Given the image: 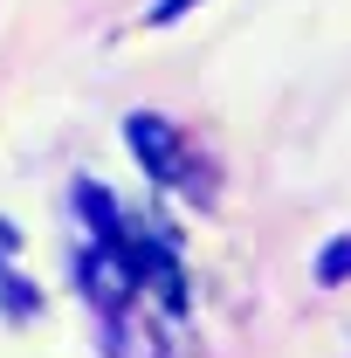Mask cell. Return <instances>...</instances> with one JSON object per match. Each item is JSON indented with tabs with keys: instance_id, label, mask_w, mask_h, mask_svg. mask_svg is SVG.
Returning a JSON list of instances; mask_svg holds the SVG:
<instances>
[{
	"instance_id": "1",
	"label": "cell",
	"mask_w": 351,
	"mask_h": 358,
	"mask_svg": "<svg viewBox=\"0 0 351 358\" xmlns=\"http://www.w3.org/2000/svg\"><path fill=\"white\" fill-rule=\"evenodd\" d=\"M138 282H145V275H138V255H131V241H124V234H117V241H96V248L83 255V296H89L103 317L124 310Z\"/></svg>"
},
{
	"instance_id": "2",
	"label": "cell",
	"mask_w": 351,
	"mask_h": 358,
	"mask_svg": "<svg viewBox=\"0 0 351 358\" xmlns=\"http://www.w3.org/2000/svg\"><path fill=\"white\" fill-rule=\"evenodd\" d=\"M124 138H131V152L145 159V173H152V179H179V138H173L166 117L138 110V117H124Z\"/></svg>"
},
{
	"instance_id": "3",
	"label": "cell",
	"mask_w": 351,
	"mask_h": 358,
	"mask_svg": "<svg viewBox=\"0 0 351 358\" xmlns=\"http://www.w3.org/2000/svg\"><path fill=\"white\" fill-rule=\"evenodd\" d=\"M110 358H159V345H152V331H138L131 317L117 310L110 317Z\"/></svg>"
},
{
	"instance_id": "4",
	"label": "cell",
	"mask_w": 351,
	"mask_h": 358,
	"mask_svg": "<svg viewBox=\"0 0 351 358\" xmlns=\"http://www.w3.org/2000/svg\"><path fill=\"white\" fill-rule=\"evenodd\" d=\"M76 207H83L89 221H96V234H103V241H117V207H110V193H103V186H76Z\"/></svg>"
},
{
	"instance_id": "5",
	"label": "cell",
	"mask_w": 351,
	"mask_h": 358,
	"mask_svg": "<svg viewBox=\"0 0 351 358\" xmlns=\"http://www.w3.org/2000/svg\"><path fill=\"white\" fill-rule=\"evenodd\" d=\"M317 275H324V282H345V275H351V234H338V241L324 248V262H317Z\"/></svg>"
},
{
	"instance_id": "6",
	"label": "cell",
	"mask_w": 351,
	"mask_h": 358,
	"mask_svg": "<svg viewBox=\"0 0 351 358\" xmlns=\"http://www.w3.org/2000/svg\"><path fill=\"white\" fill-rule=\"evenodd\" d=\"M186 7H200V0H159V7H152L145 21H152V28H173V21L186 14Z\"/></svg>"
},
{
	"instance_id": "7",
	"label": "cell",
	"mask_w": 351,
	"mask_h": 358,
	"mask_svg": "<svg viewBox=\"0 0 351 358\" xmlns=\"http://www.w3.org/2000/svg\"><path fill=\"white\" fill-rule=\"evenodd\" d=\"M0 303H7V310H35V296H28L14 275H0Z\"/></svg>"
},
{
	"instance_id": "8",
	"label": "cell",
	"mask_w": 351,
	"mask_h": 358,
	"mask_svg": "<svg viewBox=\"0 0 351 358\" xmlns=\"http://www.w3.org/2000/svg\"><path fill=\"white\" fill-rule=\"evenodd\" d=\"M0 255H14V227L0 221Z\"/></svg>"
}]
</instances>
